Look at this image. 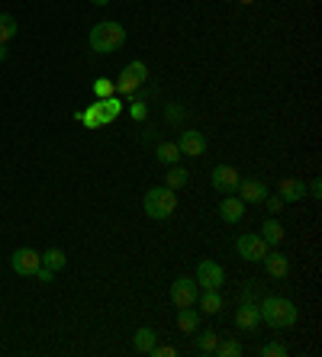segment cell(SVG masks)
I'll return each instance as SVG.
<instances>
[{
	"mask_svg": "<svg viewBox=\"0 0 322 357\" xmlns=\"http://www.w3.org/2000/svg\"><path fill=\"white\" fill-rule=\"evenodd\" d=\"M258 312H261V322H268L271 328H293L297 325V306L290 303L287 296H264L258 303Z\"/></svg>",
	"mask_w": 322,
	"mask_h": 357,
	"instance_id": "obj_1",
	"label": "cell"
},
{
	"mask_svg": "<svg viewBox=\"0 0 322 357\" xmlns=\"http://www.w3.org/2000/svg\"><path fill=\"white\" fill-rule=\"evenodd\" d=\"M87 42H90V49H94L97 55H110V52H116L119 45L126 42V29H123L119 23H113V20L97 23L94 29H90V36H87Z\"/></svg>",
	"mask_w": 322,
	"mask_h": 357,
	"instance_id": "obj_2",
	"label": "cell"
},
{
	"mask_svg": "<svg viewBox=\"0 0 322 357\" xmlns=\"http://www.w3.org/2000/svg\"><path fill=\"white\" fill-rule=\"evenodd\" d=\"M142 206H145V216L149 219H171L174 210H177V190L171 187H151L149 193H145V200H142Z\"/></svg>",
	"mask_w": 322,
	"mask_h": 357,
	"instance_id": "obj_3",
	"label": "cell"
},
{
	"mask_svg": "<svg viewBox=\"0 0 322 357\" xmlns=\"http://www.w3.org/2000/svg\"><path fill=\"white\" fill-rule=\"evenodd\" d=\"M236 251L242 261H251V264H261L264 261V254H268V245H264V238L261 235H255V232H245V235H238L236 238Z\"/></svg>",
	"mask_w": 322,
	"mask_h": 357,
	"instance_id": "obj_4",
	"label": "cell"
},
{
	"mask_svg": "<svg viewBox=\"0 0 322 357\" xmlns=\"http://www.w3.org/2000/svg\"><path fill=\"white\" fill-rule=\"evenodd\" d=\"M193 280H197V286H200V290H219V286L225 284L223 264L210 261V258H206V261H200V264H197V277H193Z\"/></svg>",
	"mask_w": 322,
	"mask_h": 357,
	"instance_id": "obj_5",
	"label": "cell"
},
{
	"mask_svg": "<svg viewBox=\"0 0 322 357\" xmlns=\"http://www.w3.org/2000/svg\"><path fill=\"white\" fill-rule=\"evenodd\" d=\"M197 296H200V286H197L193 277H177V280L171 284V303L177 306V309H184V306H197Z\"/></svg>",
	"mask_w": 322,
	"mask_h": 357,
	"instance_id": "obj_6",
	"label": "cell"
},
{
	"mask_svg": "<svg viewBox=\"0 0 322 357\" xmlns=\"http://www.w3.org/2000/svg\"><path fill=\"white\" fill-rule=\"evenodd\" d=\"M10 267L20 273V277H32V273L42 267V254L36 251V248H16L10 258Z\"/></svg>",
	"mask_w": 322,
	"mask_h": 357,
	"instance_id": "obj_7",
	"label": "cell"
},
{
	"mask_svg": "<svg viewBox=\"0 0 322 357\" xmlns=\"http://www.w3.org/2000/svg\"><path fill=\"white\" fill-rule=\"evenodd\" d=\"M238 171L232 168V164H216L213 168V174H210V184H213L219 193H236V187H238Z\"/></svg>",
	"mask_w": 322,
	"mask_h": 357,
	"instance_id": "obj_8",
	"label": "cell"
},
{
	"mask_svg": "<svg viewBox=\"0 0 322 357\" xmlns=\"http://www.w3.org/2000/svg\"><path fill=\"white\" fill-rule=\"evenodd\" d=\"M236 193H238V200L245 203H251V206H258V203L268 197V184L264 180H258V177H251V180H238V187H236Z\"/></svg>",
	"mask_w": 322,
	"mask_h": 357,
	"instance_id": "obj_9",
	"label": "cell"
},
{
	"mask_svg": "<svg viewBox=\"0 0 322 357\" xmlns=\"http://www.w3.org/2000/svg\"><path fill=\"white\" fill-rule=\"evenodd\" d=\"M177 148H181V155H187V158H200L206 151V136L197 132V129H184L181 138H177Z\"/></svg>",
	"mask_w": 322,
	"mask_h": 357,
	"instance_id": "obj_10",
	"label": "cell"
},
{
	"mask_svg": "<svg viewBox=\"0 0 322 357\" xmlns=\"http://www.w3.org/2000/svg\"><path fill=\"white\" fill-rule=\"evenodd\" d=\"M264 271H268V277H274V280H284L290 273V258L280 248H268V254H264Z\"/></svg>",
	"mask_w": 322,
	"mask_h": 357,
	"instance_id": "obj_11",
	"label": "cell"
},
{
	"mask_svg": "<svg viewBox=\"0 0 322 357\" xmlns=\"http://www.w3.org/2000/svg\"><path fill=\"white\" fill-rule=\"evenodd\" d=\"M236 325L242 328V332H255L258 325H261V312H258V303H251V299H242L236 309Z\"/></svg>",
	"mask_w": 322,
	"mask_h": 357,
	"instance_id": "obj_12",
	"label": "cell"
},
{
	"mask_svg": "<svg viewBox=\"0 0 322 357\" xmlns=\"http://www.w3.org/2000/svg\"><path fill=\"white\" fill-rule=\"evenodd\" d=\"M245 216V203L238 200L236 193H223V203H219V219L223 222H238Z\"/></svg>",
	"mask_w": 322,
	"mask_h": 357,
	"instance_id": "obj_13",
	"label": "cell"
},
{
	"mask_svg": "<svg viewBox=\"0 0 322 357\" xmlns=\"http://www.w3.org/2000/svg\"><path fill=\"white\" fill-rule=\"evenodd\" d=\"M277 197L284 203H300L303 197H306V184H303V180H297V177H284L277 184Z\"/></svg>",
	"mask_w": 322,
	"mask_h": 357,
	"instance_id": "obj_14",
	"label": "cell"
},
{
	"mask_svg": "<svg viewBox=\"0 0 322 357\" xmlns=\"http://www.w3.org/2000/svg\"><path fill=\"white\" fill-rule=\"evenodd\" d=\"M158 345V335H155V328L142 325L136 328V335H132V347L139 351V354H151V347Z\"/></svg>",
	"mask_w": 322,
	"mask_h": 357,
	"instance_id": "obj_15",
	"label": "cell"
},
{
	"mask_svg": "<svg viewBox=\"0 0 322 357\" xmlns=\"http://www.w3.org/2000/svg\"><path fill=\"white\" fill-rule=\"evenodd\" d=\"M177 328H181L184 335H193V332L200 328V312H197L193 306H184V309H177Z\"/></svg>",
	"mask_w": 322,
	"mask_h": 357,
	"instance_id": "obj_16",
	"label": "cell"
},
{
	"mask_svg": "<svg viewBox=\"0 0 322 357\" xmlns=\"http://www.w3.org/2000/svg\"><path fill=\"white\" fill-rule=\"evenodd\" d=\"M261 238H264V245H268V248H280V242H284V225H280V222L271 216V219L261 225Z\"/></svg>",
	"mask_w": 322,
	"mask_h": 357,
	"instance_id": "obj_17",
	"label": "cell"
},
{
	"mask_svg": "<svg viewBox=\"0 0 322 357\" xmlns=\"http://www.w3.org/2000/svg\"><path fill=\"white\" fill-rule=\"evenodd\" d=\"M155 158H158L161 164H168V168H171V164H181V148H177V142H161L158 148H155Z\"/></svg>",
	"mask_w": 322,
	"mask_h": 357,
	"instance_id": "obj_18",
	"label": "cell"
},
{
	"mask_svg": "<svg viewBox=\"0 0 322 357\" xmlns=\"http://www.w3.org/2000/svg\"><path fill=\"white\" fill-rule=\"evenodd\" d=\"M193 335H197V351L200 354H213L216 345H219V335H216L213 328H197Z\"/></svg>",
	"mask_w": 322,
	"mask_h": 357,
	"instance_id": "obj_19",
	"label": "cell"
},
{
	"mask_svg": "<svg viewBox=\"0 0 322 357\" xmlns=\"http://www.w3.org/2000/svg\"><path fill=\"white\" fill-rule=\"evenodd\" d=\"M197 303H200V312L216 315L223 309V296H219V290H203V296H197Z\"/></svg>",
	"mask_w": 322,
	"mask_h": 357,
	"instance_id": "obj_20",
	"label": "cell"
},
{
	"mask_svg": "<svg viewBox=\"0 0 322 357\" xmlns=\"http://www.w3.org/2000/svg\"><path fill=\"white\" fill-rule=\"evenodd\" d=\"M97 103H100V116H103V126H107V123H113V119H116L119 116V110H123V100H119V97H103V100H97Z\"/></svg>",
	"mask_w": 322,
	"mask_h": 357,
	"instance_id": "obj_21",
	"label": "cell"
},
{
	"mask_svg": "<svg viewBox=\"0 0 322 357\" xmlns=\"http://www.w3.org/2000/svg\"><path fill=\"white\" fill-rule=\"evenodd\" d=\"M187 180H190L187 168H181V164H171V168H168V174H164V187L181 190V187H187Z\"/></svg>",
	"mask_w": 322,
	"mask_h": 357,
	"instance_id": "obj_22",
	"label": "cell"
},
{
	"mask_svg": "<svg viewBox=\"0 0 322 357\" xmlns=\"http://www.w3.org/2000/svg\"><path fill=\"white\" fill-rule=\"evenodd\" d=\"M42 264L49 271H64V267H68V254H64L62 248H49V251L42 254Z\"/></svg>",
	"mask_w": 322,
	"mask_h": 357,
	"instance_id": "obj_23",
	"label": "cell"
},
{
	"mask_svg": "<svg viewBox=\"0 0 322 357\" xmlns=\"http://www.w3.org/2000/svg\"><path fill=\"white\" fill-rule=\"evenodd\" d=\"M16 32H20V23L13 20L10 13H0V42H10V39H16Z\"/></svg>",
	"mask_w": 322,
	"mask_h": 357,
	"instance_id": "obj_24",
	"label": "cell"
},
{
	"mask_svg": "<svg viewBox=\"0 0 322 357\" xmlns=\"http://www.w3.org/2000/svg\"><path fill=\"white\" fill-rule=\"evenodd\" d=\"M123 71L129 74V77H132V81H136V84H145V81H149V64L145 62H139V58H136V62H129L126 68H123Z\"/></svg>",
	"mask_w": 322,
	"mask_h": 357,
	"instance_id": "obj_25",
	"label": "cell"
},
{
	"mask_svg": "<svg viewBox=\"0 0 322 357\" xmlns=\"http://www.w3.org/2000/svg\"><path fill=\"white\" fill-rule=\"evenodd\" d=\"M242 351H245V347L238 345L236 338H225V341H219V345H216L213 354H219V357H242Z\"/></svg>",
	"mask_w": 322,
	"mask_h": 357,
	"instance_id": "obj_26",
	"label": "cell"
},
{
	"mask_svg": "<svg viewBox=\"0 0 322 357\" xmlns=\"http://www.w3.org/2000/svg\"><path fill=\"white\" fill-rule=\"evenodd\" d=\"M129 113H132V119H136V123H142V119H145V116H149V106H145V100H142V97H136V94H129Z\"/></svg>",
	"mask_w": 322,
	"mask_h": 357,
	"instance_id": "obj_27",
	"label": "cell"
},
{
	"mask_svg": "<svg viewBox=\"0 0 322 357\" xmlns=\"http://www.w3.org/2000/svg\"><path fill=\"white\" fill-rule=\"evenodd\" d=\"M113 90H116V84H113V81H103V77H97V81H94V97H97V100L110 97Z\"/></svg>",
	"mask_w": 322,
	"mask_h": 357,
	"instance_id": "obj_28",
	"label": "cell"
},
{
	"mask_svg": "<svg viewBox=\"0 0 322 357\" xmlns=\"http://www.w3.org/2000/svg\"><path fill=\"white\" fill-rule=\"evenodd\" d=\"M261 203H264V210H268L271 216H280V212H284V206H287V203L280 200L277 193H274V197H271V193H268V197H264V200H261Z\"/></svg>",
	"mask_w": 322,
	"mask_h": 357,
	"instance_id": "obj_29",
	"label": "cell"
},
{
	"mask_svg": "<svg viewBox=\"0 0 322 357\" xmlns=\"http://www.w3.org/2000/svg\"><path fill=\"white\" fill-rule=\"evenodd\" d=\"M261 357H287V345H280V341H268V345L261 347Z\"/></svg>",
	"mask_w": 322,
	"mask_h": 357,
	"instance_id": "obj_30",
	"label": "cell"
},
{
	"mask_svg": "<svg viewBox=\"0 0 322 357\" xmlns=\"http://www.w3.org/2000/svg\"><path fill=\"white\" fill-rule=\"evenodd\" d=\"M151 354H155V357H177V347H174V345H155V347H151Z\"/></svg>",
	"mask_w": 322,
	"mask_h": 357,
	"instance_id": "obj_31",
	"label": "cell"
},
{
	"mask_svg": "<svg viewBox=\"0 0 322 357\" xmlns=\"http://www.w3.org/2000/svg\"><path fill=\"white\" fill-rule=\"evenodd\" d=\"M32 277H36V280H39V284H52L55 271H49V267H45V264H42V267H39V271H36V273H32Z\"/></svg>",
	"mask_w": 322,
	"mask_h": 357,
	"instance_id": "obj_32",
	"label": "cell"
},
{
	"mask_svg": "<svg viewBox=\"0 0 322 357\" xmlns=\"http://www.w3.org/2000/svg\"><path fill=\"white\" fill-rule=\"evenodd\" d=\"M306 193H310L312 200H319V197H322V184H319V180H312L310 187H306Z\"/></svg>",
	"mask_w": 322,
	"mask_h": 357,
	"instance_id": "obj_33",
	"label": "cell"
},
{
	"mask_svg": "<svg viewBox=\"0 0 322 357\" xmlns=\"http://www.w3.org/2000/svg\"><path fill=\"white\" fill-rule=\"evenodd\" d=\"M255 296H258V286L255 284H248L245 290H242V299H255Z\"/></svg>",
	"mask_w": 322,
	"mask_h": 357,
	"instance_id": "obj_34",
	"label": "cell"
},
{
	"mask_svg": "<svg viewBox=\"0 0 322 357\" xmlns=\"http://www.w3.org/2000/svg\"><path fill=\"white\" fill-rule=\"evenodd\" d=\"M10 58V49H7V42H0V62H7Z\"/></svg>",
	"mask_w": 322,
	"mask_h": 357,
	"instance_id": "obj_35",
	"label": "cell"
},
{
	"mask_svg": "<svg viewBox=\"0 0 322 357\" xmlns=\"http://www.w3.org/2000/svg\"><path fill=\"white\" fill-rule=\"evenodd\" d=\"M90 3H94V7H107L110 0H90Z\"/></svg>",
	"mask_w": 322,
	"mask_h": 357,
	"instance_id": "obj_36",
	"label": "cell"
},
{
	"mask_svg": "<svg viewBox=\"0 0 322 357\" xmlns=\"http://www.w3.org/2000/svg\"><path fill=\"white\" fill-rule=\"evenodd\" d=\"M238 3H245V7H248V3H255V0H238Z\"/></svg>",
	"mask_w": 322,
	"mask_h": 357,
	"instance_id": "obj_37",
	"label": "cell"
}]
</instances>
